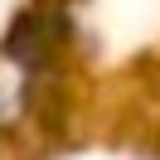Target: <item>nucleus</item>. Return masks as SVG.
Returning a JSON list of instances; mask_svg holds the SVG:
<instances>
[{"instance_id":"f257e3e1","label":"nucleus","mask_w":160,"mask_h":160,"mask_svg":"<svg viewBox=\"0 0 160 160\" xmlns=\"http://www.w3.org/2000/svg\"><path fill=\"white\" fill-rule=\"evenodd\" d=\"M68 10L73 5H63V0H34L29 10L15 15L10 34H5V44H0V53L10 63H20L24 73H39L44 63L53 58V53L63 49V39H68Z\"/></svg>"}]
</instances>
